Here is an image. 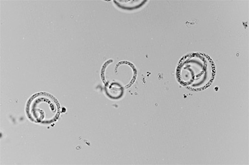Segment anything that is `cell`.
Returning <instances> with one entry per match:
<instances>
[{"instance_id": "cell-2", "label": "cell", "mask_w": 249, "mask_h": 165, "mask_svg": "<svg viewBox=\"0 0 249 165\" xmlns=\"http://www.w3.org/2000/svg\"><path fill=\"white\" fill-rule=\"evenodd\" d=\"M60 106L55 97L48 92H39L29 99L26 105L29 119L42 125L53 123L59 118Z\"/></svg>"}, {"instance_id": "cell-1", "label": "cell", "mask_w": 249, "mask_h": 165, "mask_svg": "<svg viewBox=\"0 0 249 165\" xmlns=\"http://www.w3.org/2000/svg\"><path fill=\"white\" fill-rule=\"evenodd\" d=\"M215 68L210 56L199 52L184 56L176 70L177 81L189 90L200 91L208 88L213 82Z\"/></svg>"}]
</instances>
